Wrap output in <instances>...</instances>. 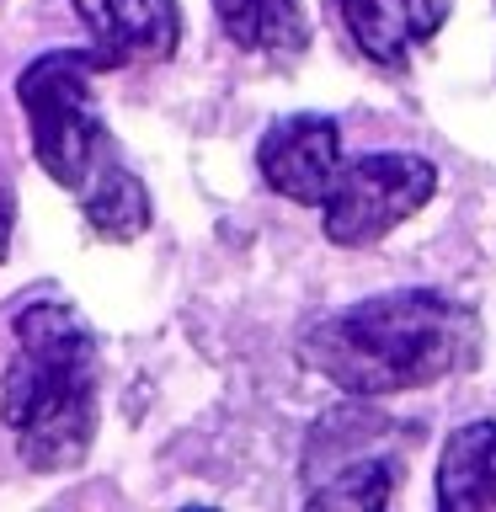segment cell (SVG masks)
<instances>
[{
  "instance_id": "1",
  "label": "cell",
  "mask_w": 496,
  "mask_h": 512,
  "mask_svg": "<svg viewBox=\"0 0 496 512\" xmlns=\"http://www.w3.org/2000/svg\"><path fill=\"white\" fill-rule=\"evenodd\" d=\"M480 358V320L438 288H390L326 315L304 336V363L358 400L411 395Z\"/></svg>"
},
{
  "instance_id": "2",
  "label": "cell",
  "mask_w": 496,
  "mask_h": 512,
  "mask_svg": "<svg viewBox=\"0 0 496 512\" xmlns=\"http://www.w3.org/2000/svg\"><path fill=\"white\" fill-rule=\"evenodd\" d=\"M102 358L96 336L59 294L27 299L11 320V363L0 379V416L27 470L59 475L86 459L96 438Z\"/></svg>"
},
{
  "instance_id": "3",
  "label": "cell",
  "mask_w": 496,
  "mask_h": 512,
  "mask_svg": "<svg viewBox=\"0 0 496 512\" xmlns=\"http://www.w3.org/2000/svg\"><path fill=\"white\" fill-rule=\"evenodd\" d=\"M96 75L102 64L91 48H48L16 75V102L32 128V155L59 187L80 192L96 166L112 155L102 102H96Z\"/></svg>"
},
{
  "instance_id": "4",
  "label": "cell",
  "mask_w": 496,
  "mask_h": 512,
  "mask_svg": "<svg viewBox=\"0 0 496 512\" xmlns=\"http://www.w3.org/2000/svg\"><path fill=\"white\" fill-rule=\"evenodd\" d=\"M438 192V166L422 155L390 150V155H363L336 171V182L320 203L326 214L331 246H374L390 230H400L411 214H422Z\"/></svg>"
},
{
  "instance_id": "5",
  "label": "cell",
  "mask_w": 496,
  "mask_h": 512,
  "mask_svg": "<svg viewBox=\"0 0 496 512\" xmlns=\"http://www.w3.org/2000/svg\"><path fill=\"white\" fill-rule=\"evenodd\" d=\"M256 171L278 198L320 208L342 171V128L320 112H288L256 144Z\"/></svg>"
},
{
  "instance_id": "6",
  "label": "cell",
  "mask_w": 496,
  "mask_h": 512,
  "mask_svg": "<svg viewBox=\"0 0 496 512\" xmlns=\"http://www.w3.org/2000/svg\"><path fill=\"white\" fill-rule=\"evenodd\" d=\"M75 11L91 32V59L102 70L171 59L182 38L176 0H75Z\"/></svg>"
},
{
  "instance_id": "7",
  "label": "cell",
  "mask_w": 496,
  "mask_h": 512,
  "mask_svg": "<svg viewBox=\"0 0 496 512\" xmlns=\"http://www.w3.org/2000/svg\"><path fill=\"white\" fill-rule=\"evenodd\" d=\"M331 6L347 38L363 48V59L384 64V70H406L411 48L438 38L454 0H331Z\"/></svg>"
},
{
  "instance_id": "8",
  "label": "cell",
  "mask_w": 496,
  "mask_h": 512,
  "mask_svg": "<svg viewBox=\"0 0 496 512\" xmlns=\"http://www.w3.org/2000/svg\"><path fill=\"white\" fill-rule=\"evenodd\" d=\"M438 507L443 512L496 507V422H470L448 432L438 459Z\"/></svg>"
},
{
  "instance_id": "9",
  "label": "cell",
  "mask_w": 496,
  "mask_h": 512,
  "mask_svg": "<svg viewBox=\"0 0 496 512\" xmlns=\"http://www.w3.org/2000/svg\"><path fill=\"white\" fill-rule=\"evenodd\" d=\"M224 32L251 54H304L310 48V16L304 0H214Z\"/></svg>"
},
{
  "instance_id": "10",
  "label": "cell",
  "mask_w": 496,
  "mask_h": 512,
  "mask_svg": "<svg viewBox=\"0 0 496 512\" xmlns=\"http://www.w3.org/2000/svg\"><path fill=\"white\" fill-rule=\"evenodd\" d=\"M80 203H86V219L102 240H134L150 230V192L118 155L96 166V176L80 187Z\"/></svg>"
},
{
  "instance_id": "11",
  "label": "cell",
  "mask_w": 496,
  "mask_h": 512,
  "mask_svg": "<svg viewBox=\"0 0 496 512\" xmlns=\"http://www.w3.org/2000/svg\"><path fill=\"white\" fill-rule=\"evenodd\" d=\"M315 480H326V486H315L304 496L310 507H384L400 475H395V459H384V454H363V459L352 454L331 475H315Z\"/></svg>"
},
{
  "instance_id": "12",
  "label": "cell",
  "mask_w": 496,
  "mask_h": 512,
  "mask_svg": "<svg viewBox=\"0 0 496 512\" xmlns=\"http://www.w3.org/2000/svg\"><path fill=\"white\" fill-rule=\"evenodd\" d=\"M11 230H16V192L0 182V262H6V251H11Z\"/></svg>"
}]
</instances>
